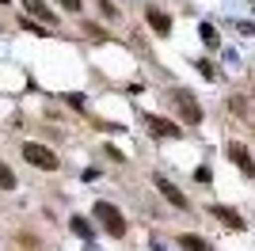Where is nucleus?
I'll return each instance as SVG.
<instances>
[{"label": "nucleus", "instance_id": "nucleus-1", "mask_svg": "<svg viewBox=\"0 0 255 251\" xmlns=\"http://www.w3.org/2000/svg\"><path fill=\"white\" fill-rule=\"evenodd\" d=\"M96 221L103 225L107 236H115V240H122L126 236V217L118 213V206H111V202H96Z\"/></svg>", "mask_w": 255, "mask_h": 251}, {"label": "nucleus", "instance_id": "nucleus-2", "mask_svg": "<svg viewBox=\"0 0 255 251\" xmlns=\"http://www.w3.org/2000/svg\"><path fill=\"white\" fill-rule=\"evenodd\" d=\"M23 160L34 167H42V171H57V156H53L46 145H38V141H27L23 145Z\"/></svg>", "mask_w": 255, "mask_h": 251}, {"label": "nucleus", "instance_id": "nucleus-3", "mask_svg": "<svg viewBox=\"0 0 255 251\" xmlns=\"http://www.w3.org/2000/svg\"><path fill=\"white\" fill-rule=\"evenodd\" d=\"M152 183H156V190H160V194H164V198H168V202H171V206H175V209H187V194H183V190L175 187L171 179L156 175V179H152Z\"/></svg>", "mask_w": 255, "mask_h": 251}, {"label": "nucleus", "instance_id": "nucleus-4", "mask_svg": "<svg viewBox=\"0 0 255 251\" xmlns=\"http://www.w3.org/2000/svg\"><path fill=\"white\" fill-rule=\"evenodd\" d=\"M210 213H213L217 221H225V225H229L233 232H244V217H240L236 209H229V206H217V202H213V206H210Z\"/></svg>", "mask_w": 255, "mask_h": 251}, {"label": "nucleus", "instance_id": "nucleus-5", "mask_svg": "<svg viewBox=\"0 0 255 251\" xmlns=\"http://www.w3.org/2000/svg\"><path fill=\"white\" fill-rule=\"evenodd\" d=\"M149 126H152V133L168 137V141H179V137H183V129H179L175 122H168V118H156V115H152V118H149Z\"/></svg>", "mask_w": 255, "mask_h": 251}, {"label": "nucleus", "instance_id": "nucleus-6", "mask_svg": "<svg viewBox=\"0 0 255 251\" xmlns=\"http://www.w3.org/2000/svg\"><path fill=\"white\" fill-rule=\"evenodd\" d=\"M229 156H233L236 164H240V171H244L248 179H255V160L244 152V145H236V141H233V145H229Z\"/></svg>", "mask_w": 255, "mask_h": 251}, {"label": "nucleus", "instance_id": "nucleus-7", "mask_svg": "<svg viewBox=\"0 0 255 251\" xmlns=\"http://www.w3.org/2000/svg\"><path fill=\"white\" fill-rule=\"evenodd\" d=\"M175 99H179V107H183V118H187V122H191V126H198V122H202V111H198V103H194L191 95L175 92Z\"/></svg>", "mask_w": 255, "mask_h": 251}, {"label": "nucleus", "instance_id": "nucleus-8", "mask_svg": "<svg viewBox=\"0 0 255 251\" xmlns=\"http://www.w3.org/2000/svg\"><path fill=\"white\" fill-rule=\"evenodd\" d=\"M145 19H149V27L160 34V38H164V34L171 31V19L164 15V11H156V8H149V11H145Z\"/></svg>", "mask_w": 255, "mask_h": 251}, {"label": "nucleus", "instance_id": "nucleus-9", "mask_svg": "<svg viewBox=\"0 0 255 251\" xmlns=\"http://www.w3.org/2000/svg\"><path fill=\"white\" fill-rule=\"evenodd\" d=\"M179 248L183 251H213V244L202 240V236H194V232H183V236H179Z\"/></svg>", "mask_w": 255, "mask_h": 251}, {"label": "nucleus", "instance_id": "nucleus-10", "mask_svg": "<svg viewBox=\"0 0 255 251\" xmlns=\"http://www.w3.org/2000/svg\"><path fill=\"white\" fill-rule=\"evenodd\" d=\"M27 11H31V15H38V19H46V23H57V19H53V11L46 8L42 0H27Z\"/></svg>", "mask_w": 255, "mask_h": 251}, {"label": "nucleus", "instance_id": "nucleus-11", "mask_svg": "<svg viewBox=\"0 0 255 251\" xmlns=\"http://www.w3.org/2000/svg\"><path fill=\"white\" fill-rule=\"evenodd\" d=\"M198 34H202L206 46H213V50H217V42H221V38H217V31H213V23H202V27H198Z\"/></svg>", "mask_w": 255, "mask_h": 251}, {"label": "nucleus", "instance_id": "nucleus-12", "mask_svg": "<svg viewBox=\"0 0 255 251\" xmlns=\"http://www.w3.org/2000/svg\"><path fill=\"white\" fill-rule=\"evenodd\" d=\"M73 229H76V236H84V240H92L96 232H92V225H88L84 217H73Z\"/></svg>", "mask_w": 255, "mask_h": 251}, {"label": "nucleus", "instance_id": "nucleus-13", "mask_svg": "<svg viewBox=\"0 0 255 251\" xmlns=\"http://www.w3.org/2000/svg\"><path fill=\"white\" fill-rule=\"evenodd\" d=\"M0 187H4V190L15 187V175H11V167H8V164H0Z\"/></svg>", "mask_w": 255, "mask_h": 251}, {"label": "nucleus", "instance_id": "nucleus-14", "mask_svg": "<svg viewBox=\"0 0 255 251\" xmlns=\"http://www.w3.org/2000/svg\"><path fill=\"white\" fill-rule=\"evenodd\" d=\"M99 11H103L107 19H118V8L111 4V0H99Z\"/></svg>", "mask_w": 255, "mask_h": 251}, {"label": "nucleus", "instance_id": "nucleus-15", "mask_svg": "<svg viewBox=\"0 0 255 251\" xmlns=\"http://www.w3.org/2000/svg\"><path fill=\"white\" fill-rule=\"evenodd\" d=\"M198 73H202L206 80H217V73H213V65H210V61H198Z\"/></svg>", "mask_w": 255, "mask_h": 251}, {"label": "nucleus", "instance_id": "nucleus-16", "mask_svg": "<svg viewBox=\"0 0 255 251\" xmlns=\"http://www.w3.org/2000/svg\"><path fill=\"white\" fill-rule=\"evenodd\" d=\"M229 107H233V115H244V99L236 95V99H229Z\"/></svg>", "mask_w": 255, "mask_h": 251}, {"label": "nucleus", "instance_id": "nucleus-17", "mask_svg": "<svg viewBox=\"0 0 255 251\" xmlns=\"http://www.w3.org/2000/svg\"><path fill=\"white\" fill-rule=\"evenodd\" d=\"M57 4H65L69 11H80V0H57Z\"/></svg>", "mask_w": 255, "mask_h": 251}]
</instances>
